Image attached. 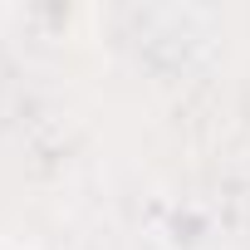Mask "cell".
<instances>
[{"label": "cell", "instance_id": "cell-1", "mask_svg": "<svg viewBox=\"0 0 250 250\" xmlns=\"http://www.w3.org/2000/svg\"><path fill=\"white\" fill-rule=\"evenodd\" d=\"M0 250H30V245H20V240H0Z\"/></svg>", "mask_w": 250, "mask_h": 250}]
</instances>
